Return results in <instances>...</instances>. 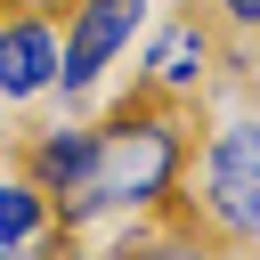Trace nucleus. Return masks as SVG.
<instances>
[{
	"label": "nucleus",
	"instance_id": "3",
	"mask_svg": "<svg viewBox=\"0 0 260 260\" xmlns=\"http://www.w3.org/2000/svg\"><path fill=\"white\" fill-rule=\"evenodd\" d=\"M211 211L228 228H260V130H219V146H211Z\"/></svg>",
	"mask_w": 260,
	"mask_h": 260
},
{
	"label": "nucleus",
	"instance_id": "10",
	"mask_svg": "<svg viewBox=\"0 0 260 260\" xmlns=\"http://www.w3.org/2000/svg\"><path fill=\"white\" fill-rule=\"evenodd\" d=\"M0 260H8V244H0Z\"/></svg>",
	"mask_w": 260,
	"mask_h": 260
},
{
	"label": "nucleus",
	"instance_id": "5",
	"mask_svg": "<svg viewBox=\"0 0 260 260\" xmlns=\"http://www.w3.org/2000/svg\"><path fill=\"white\" fill-rule=\"evenodd\" d=\"M32 179H41V195H89V179H98V138H89V130H57V138H41Z\"/></svg>",
	"mask_w": 260,
	"mask_h": 260
},
{
	"label": "nucleus",
	"instance_id": "6",
	"mask_svg": "<svg viewBox=\"0 0 260 260\" xmlns=\"http://www.w3.org/2000/svg\"><path fill=\"white\" fill-rule=\"evenodd\" d=\"M203 57H211V41H203L195 24H171L162 49H154V81H162V89H187V81L203 73Z\"/></svg>",
	"mask_w": 260,
	"mask_h": 260
},
{
	"label": "nucleus",
	"instance_id": "4",
	"mask_svg": "<svg viewBox=\"0 0 260 260\" xmlns=\"http://www.w3.org/2000/svg\"><path fill=\"white\" fill-rule=\"evenodd\" d=\"M57 81V32L41 16L0 24V98H41Z\"/></svg>",
	"mask_w": 260,
	"mask_h": 260
},
{
	"label": "nucleus",
	"instance_id": "7",
	"mask_svg": "<svg viewBox=\"0 0 260 260\" xmlns=\"http://www.w3.org/2000/svg\"><path fill=\"white\" fill-rule=\"evenodd\" d=\"M41 228V187H0V244H24Z\"/></svg>",
	"mask_w": 260,
	"mask_h": 260
},
{
	"label": "nucleus",
	"instance_id": "2",
	"mask_svg": "<svg viewBox=\"0 0 260 260\" xmlns=\"http://www.w3.org/2000/svg\"><path fill=\"white\" fill-rule=\"evenodd\" d=\"M130 24H138V0H81L73 32H65V49H57V81L81 89V81H89L122 41H130Z\"/></svg>",
	"mask_w": 260,
	"mask_h": 260
},
{
	"label": "nucleus",
	"instance_id": "9",
	"mask_svg": "<svg viewBox=\"0 0 260 260\" xmlns=\"http://www.w3.org/2000/svg\"><path fill=\"white\" fill-rule=\"evenodd\" d=\"M228 16H244V24H260V0H228Z\"/></svg>",
	"mask_w": 260,
	"mask_h": 260
},
{
	"label": "nucleus",
	"instance_id": "1",
	"mask_svg": "<svg viewBox=\"0 0 260 260\" xmlns=\"http://www.w3.org/2000/svg\"><path fill=\"white\" fill-rule=\"evenodd\" d=\"M171 162H179V138H171V122H122V130H106L98 138V195L106 203H154L162 187H171Z\"/></svg>",
	"mask_w": 260,
	"mask_h": 260
},
{
	"label": "nucleus",
	"instance_id": "8",
	"mask_svg": "<svg viewBox=\"0 0 260 260\" xmlns=\"http://www.w3.org/2000/svg\"><path fill=\"white\" fill-rule=\"evenodd\" d=\"M146 260H195V252H187V244H154Z\"/></svg>",
	"mask_w": 260,
	"mask_h": 260
}]
</instances>
